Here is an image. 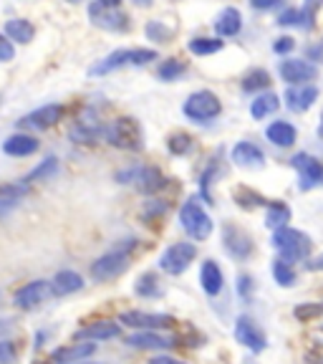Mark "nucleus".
<instances>
[{
    "instance_id": "f257e3e1",
    "label": "nucleus",
    "mask_w": 323,
    "mask_h": 364,
    "mask_svg": "<svg viewBox=\"0 0 323 364\" xmlns=\"http://www.w3.org/2000/svg\"><path fill=\"white\" fill-rule=\"evenodd\" d=\"M270 245L278 250V258H283L288 263H301L308 261V256H311L313 240L303 230H298V228L285 225L280 230H273Z\"/></svg>"
},
{
    "instance_id": "f03ea898",
    "label": "nucleus",
    "mask_w": 323,
    "mask_h": 364,
    "mask_svg": "<svg viewBox=\"0 0 323 364\" xmlns=\"http://www.w3.org/2000/svg\"><path fill=\"white\" fill-rule=\"evenodd\" d=\"M104 136H106L109 144H114V147L119 149H129V152H139L144 147L142 129H139L136 119H131V117H121V119L111 122L104 129Z\"/></svg>"
},
{
    "instance_id": "7ed1b4c3",
    "label": "nucleus",
    "mask_w": 323,
    "mask_h": 364,
    "mask_svg": "<svg viewBox=\"0 0 323 364\" xmlns=\"http://www.w3.org/2000/svg\"><path fill=\"white\" fill-rule=\"evenodd\" d=\"M180 223L185 228V233L192 240H207L212 235V218L204 213V208L199 205L197 198H190L187 203L182 205Z\"/></svg>"
},
{
    "instance_id": "20e7f679",
    "label": "nucleus",
    "mask_w": 323,
    "mask_h": 364,
    "mask_svg": "<svg viewBox=\"0 0 323 364\" xmlns=\"http://www.w3.org/2000/svg\"><path fill=\"white\" fill-rule=\"evenodd\" d=\"M182 112H185V117H187V119L197 122V124H204V122H212V119H217V117H220L222 104H220V99L212 94V91H195L192 97H187V102H185Z\"/></svg>"
},
{
    "instance_id": "39448f33",
    "label": "nucleus",
    "mask_w": 323,
    "mask_h": 364,
    "mask_svg": "<svg viewBox=\"0 0 323 364\" xmlns=\"http://www.w3.org/2000/svg\"><path fill=\"white\" fill-rule=\"evenodd\" d=\"M235 339H238V344H243V347L250 349L253 354H261L268 349L265 331H263L261 324H258L253 316H248V314H240V316L235 318Z\"/></svg>"
},
{
    "instance_id": "423d86ee",
    "label": "nucleus",
    "mask_w": 323,
    "mask_h": 364,
    "mask_svg": "<svg viewBox=\"0 0 323 364\" xmlns=\"http://www.w3.org/2000/svg\"><path fill=\"white\" fill-rule=\"evenodd\" d=\"M290 165L298 170V188H301L303 193L323 185V159L313 157V154H308V152H298L290 157Z\"/></svg>"
},
{
    "instance_id": "0eeeda50",
    "label": "nucleus",
    "mask_w": 323,
    "mask_h": 364,
    "mask_svg": "<svg viewBox=\"0 0 323 364\" xmlns=\"http://www.w3.org/2000/svg\"><path fill=\"white\" fill-rule=\"evenodd\" d=\"M197 258V248L192 243H175L162 253L159 258V268L167 271L170 276H180L190 268V263Z\"/></svg>"
},
{
    "instance_id": "6e6552de",
    "label": "nucleus",
    "mask_w": 323,
    "mask_h": 364,
    "mask_svg": "<svg viewBox=\"0 0 323 364\" xmlns=\"http://www.w3.org/2000/svg\"><path fill=\"white\" fill-rule=\"evenodd\" d=\"M154 58H157V53L147 51V48H134V51H114V53H109L102 63H97V66L91 68V76L109 74V71L124 66V63H136V66H142V63H149V61H154Z\"/></svg>"
},
{
    "instance_id": "1a4fd4ad",
    "label": "nucleus",
    "mask_w": 323,
    "mask_h": 364,
    "mask_svg": "<svg viewBox=\"0 0 323 364\" xmlns=\"http://www.w3.org/2000/svg\"><path fill=\"white\" fill-rule=\"evenodd\" d=\"M119 324L131 326L136 331H159L175 326V318L170 314H147V311H124L119 316Z\"/></svg>"
},
{
    "instance_id": "9d476101",
    "label": "nucleus",
    "mask_w": 323,
    "mask_h": 364,
    "mask_svg": "<svg viewBox=\"0 0 323 364\" xmlns=\"http://www.w3.org/2000/svg\"><path fill=\"white\" fill-rule=\"evenodd\" d=\"M126 266H129V256L126 253H119V250L116 253H106V256L97 258V261L91 263V279L104 284V281L121 276L126 271Z\"/></svg>"
},
{
    "instance_id": "9b49d317",
    "label": "nucleus",
    "mask_w": 323,
    "mask_h": 364,
    "mask_svg": "<svg viewBox=\"0 0 323 364\" xmlns=\"http://www.w3.org/2000/svg\"><path fill=\"white\" fill-rule=\"evenodd\" d=\"M222 245H225V250L230 253L233 258H238V261H245V258L253 256V238H250L248 233H245L243 228L233 225V223H227L225 228H222Z\"/></svg>"
},
{
    "instance_id": "f8f14e48",
    "label": "nucleus",
    "mask_w": 323,
    "mask_h": 364,
    "mask_svg": "<svg viewBox=\"0 0 323 364\" xmlns=\"http://www.w3.org/2000/svg\"><path fill=\"white\" fill-rule=\"evenodd\" d=\"M278 71L280 79L290 86H303L318 76V68L313 63H308L306 58H285V61H280Z\"/></svg>"
},
{
    "instance_id": "ddd939ff",
    "label": "nucleus",
    "mask_w": 323,
    "mask_h": 364,
    "mask_svg": "<svg viewBox=\"0 0 323 364\" xmlns=\"http://www.w3.org/2000/svg\"><path fill=\"white\" fill-rule=\"evenodd\" d=\"M51 294H53V284H48V281H31V284H26L18 291L13 301H16L18 309H35Z\"/></svg>"
},
{
    "instance_id": "4468645a",
    "label": "nucleus",
    "mask_w": 323,
    "mask_h": 364,
    "mask_svg": "<svg viewBox=\"0 0 323 364\" xmlns=\"http://www.w3.org/2000/svg\"><path fill=\"white\" fill-rule=\"evenodd\" d=\"M89 16H91V21H94V26H99V28H106V31H124L126 28L124 13H119L116 8L102 6L99 0L89 8Z\"/></svg>"
},
{
    "instance_id": "2eb2a0df",
    "label": "nucleus",
    "mask_w": 323,
    "mask_h": 364,
    "mask_svg": "<svg viewBox=\"0 0 323 364\" xmlns=\"http://www.w3.org/2000/svg\"><path fill=\"white\" fill-rule=\"evenodd\" d=\"M61 117H63L61 104H45V107L35 109L33 114H28L26 119H21V124L33 127V129H48V127H53L56 122H61Z\"/></svg>"
},
{
    "instance_id": "dca6fc26",
    "label": "nucleus",
    "mask_w": 323,
    "mask_h": 364,
    "mask_svg": "<svg viewBox=\"0 0 323 364\" xmlns=\"http://www.w3.org/2000/svg\"><path fill=\"white\" fill-rule=\"evenodd\" d=\"M94 352H97V344L81 339V344H68V347L56 349V352L51 354V362L53 364H79L81 359L91 357Z\"/></svg>"
},
{
    "instance_id": "f3484780",
    "label": "nucleus",
    "mask_w": 323,
    "mask_h": 364,
    "mask_svg": "<svg viewBox=\"0 0 323 364\" xmlns=\"http://www.w3.org/2000/svg\"><path fill=\"white\" fill-rule=\"evenodd\" d=\"M265 136H268V142H273L275 147L285 149V147H293L295 144V139H298V129H295L290 122L278 119V122H270V124H268Z\"/></svg>"
},
{
    "instance_id": "a211bd4d",
    "label": "nucleus",
    "mask_w": 323,
    "mask_h": 364,
    "mask_svg": "<svg viewBox=\"0 0 323 364\" xmlns=\"http://www.w3.org/2000/svg\"><path fill=\"white\" fill-rule=\"evenodd\" d=\"M233 162L238 167H263L265 165V154L258 144L253 142H238L233 147Z\"/></svg>"
},
{
    "instance_id": "6ab92c4d",
    "label": "nucleus",
    "mask_w": 323,
    "mask_h": 364,
    "mask_svg": "<svg viewBox=\"0 0 323 364\" xmlns=\"http://www.w3.org/2000/svg\"><path fill=\"white\" fill-rule=\"evenodd\" d=\"M119 324L114 321H94V324L84 326V329L76 331V339L84 341H106V339H116L119 336Z\"/></svg>"
},
{
    "instance_id": "aec40b11",
    "label": "nucleus",
    "mask_w": 323,
    "mask_h": 364,
    "mask_svg": "<svg viewBox=\"0 0 323 364\" xmlns=\"http://www.w3.org/2000/svg\"><path fill=\"white\" fill-rule=\"evenodd\" d=\"M175 341L172 336H162L157 331H136L126 339V344L134 349H170L175 347Z\"/></svg>"
},
{
    "instance_id": "412c9836",
    "label": "nucleus",
    "mask_w": 323,
    "mask_h": 364,
    "mask_svg": "<svg viewBox=\"0 0 323 364\" xmlns=\"http://www.w3.org/2000/svg\"><path fill=\"white\" fill-rule=\"evenodd\" d=\"M199 284H202V291L207 296H217L225 286V276H222L220 266L215 261H204L202 268H199Z\"/></svg>"
},
{
    "instance_id": "4be33fe9",
    "label": "nucleus",
    "mask_w": 323,
    "mask_h": 364,
    "mask_svg": "<svg viewBox=\"0 0 323 364\" xmlns=\"http://www.w3.org/2000/svg\"><path fill=\"white\" fill-rule=\"evenodd\" d=\"M316 99H318L316 86H303V89L288 86V91H285V102H288V109H293V112H306V109L313 107Z\"/></svg>"
},
{
    "instance_id": "5701e85b",
    "label": "nucleus",
    "mask_w": 323,
    "mask_h": 364,
    "mask_svg": "<svg viewBox=\"0 0 323 364\" xmlns=\"http://www.w3.org/2000/svg\"><path fill=\"white\" fill-rule=\"evenodd\" d=\"M134 182L144 195H154L165 188L167 180L162 175V170H157V167H144V170H134Z\"/></svg>"
},
{
    "instance_id": "b1692460",
    "label": "nucleus",
    "mask_w": 323,
    "mask_h": 364,
    "mask_svg": "<svg viewBox=\"0 0 323 364\" xmlns=\"http://www.w3.org/2000/svg\"><path fill=\"white\" fill-rule=\"evenodd\" d=\"M3 152L11 157H28V154L38 152V139L31 134H13L3 142Z\"/></svg>"
},
{
    "instance_id": "393cba45",
    "label": "nucleus",
    "mask_w": 323,
    "mask_h": 364,
    "mask_svg": "<svg viewBox=\"0 0 323 364\" xmlns=\"http://www.w3.org/2000/svg\"><path fill=\"white\" fill-rule=\"evenodd\" d=\"M240 28H243V16H240L238 8H225V11L217 16L215 31L222 38H233V36L240 33Z\"/></svg>"
},
{
    "instance_id": "a878e982",
    "label": "nucleus",
    "mask_w": 323,
    "mask_h": 364,
    "mask_svg": "<svg viewBox=\"0 0 323 364\" xmlns=\"http://www.w3.org/2000/svg\"><path fill=\"white\" fill-rule=\"evenodd\" d=\"M84 289V279L76 271H58L53 279V294L56 296H68Z\"/></svg>"
},
{
    "instance_id": "bb28decb",
    "label": "nucleus",
    "mask_w": 323,
    "mask_h": 364,
    "mask_svg": "<svg viewBox=\"0 0 323 364\" xmlns=\"http://www.w3.org/2000/svg\"><path fill=\"white\" fill-rule=\"evenodd\" d=\"M290 208L283 203V200H273V203H268V215H265V225L270 228V230H280V228H285L290 223Z\"/></svg>"
},
{
    "instance_id": "cd10ccee",
    "label": "nucleus",
    "mask_w": 323,
    "mask_h": 364,
    "mask_svg": "<svg viewBox=\"0 0 323 364\" xmlns=\"http://www.w3.org/2000/svg\"><path fill=\"white\" fill-rule=\"evenodd\" d=\"M278 107H280L278 97H275L273 91H268V94H261V97L253 99V104H250V114H253V119H265V117H270Z\"/></svg>"
},
{
    "instance_id": "c85d7f7f",
    "label": "nucleus",
    "mask_w": 323,
    "mask_h": 364,
    "mask_svg": "<svg viewBox=\"0 0 323 364\" xmlns=\"http://www.w3.org/2000/svg\"><path fill=\"white\" fill-rule=\"evenodd\" d=\"M6 33L11 41H21V43H31L35 36V28L31 26L28 21H23V18H13V21L6 23Z\"/></svg>"
},
{
    "instance_id": "c756f323",
    "label": "nucleus",
    "mask_w": 323,
    "mask_h": 364,
    "mask_svg": "<svg viewBox=\"0 0 323 364\" xmlns=\"http://www.w3.org/2000/svg\"><path fill=\"white\" fill-rule=\"evenodd\" d=\"M270 273H273V279H275V284L283 286V289H290V286H295L293 266H290L288 261H283V258H275V261L270 263Z\"/></svg>"
},
{
    "instance_id": "7c9ffc66",
    "label": "nucleus",
    "mask_w": 323,
    "mask_h": 364,
    "mask_svg": "<svg viewBox=\"0 0 323 364\" xmlns=\"http://www.w3.org/2000/svg\"><path fill=\"white\" fill-rule=\"evenodd\" d=\"M134 291L142 296V299H157V296H162V286H159V281H157L154 273H144V276H139V279H136Z\"/></svg>"
},
{
    "instance_id": "2f4dec72",
    "label": "nucleus",
    "mask_w": 323,
    "mask_h": 364,
    "mask_svg": "<svg viewBox=\"0 0 323 364\" xmlns=\"http://www.w3.org/2000/svg\"><path fill=\"white\" fill-rule=\"evenodd\" d=\"M268 86H270V74L265 68H253L243 79V91H263Z\"/></svg>"
},
{
    "instance_id": "473e14b6",
    "label": "nucleus",
    "mask_w": 323,
    "mask_h": 364,
    "mask_svg": "<svg viewBox=\"0 0 323 364\" xmlns=\"http://www.w3.org/2000/svg\"><path fill=\"white\" fill-rule=\"evenodd\" d=\"M235 203L245 210H253V208H261V205H268V200L263 198L261 193H253L250 188H238L235 190Z\"/></svg>"
},
{
    "instance_id": "72a5a7b5",
    "label": "nucleus",
    "mask_w": 323,
    "mask_h": 364,
    "mask_svg": "<svg viewBox=\"0 0 323 364\" xmlns=\"http://www.w3.org/2000/svg\"><path fill=\"white\" fill-rule=\"evenodd\" d=\"M222 48V41L220 38H192L190 41V51L195 56H212Z\"/></svg>"
},
{
    "instance_id": "f704fd0d",
    "label": "nucleus",
    "mask_w": 323,
    "mask_h": 364,
    "mask_svg": "<svg viewBox=\"0 0 323 364\" xmlns=\"http://www.w3.org/2000/svg\"><path fill=\"white\" fill-rule=\"evenodd\" d=\"M293 316L298 318V321H313V318L323 316V301H306V304H298V306L293 309Z\"/></svg>"
},
{
    "instance_id": "c9c22d12",
    "label": "nucleus",
    "mask_w": 323,
    "mask_h": 364,
    "mask_svg": "<svg viewBox=\"0 0 323 364\" xmlns=\"http://www.w3.org/2000/svg\"><path fill=\"white\" fill-rule=\"evenodd\" d=\"M167 147H170L172 154H187L190 149H192V136L187 134V132H175V134L167 139Z\"/></svg>"
},
{
    "instance_id": "e433bc0d",
    "label": "nucleus",
    "mask_w": 323,
    "mask_h": 364,
    "mask_svg": "<svg viewBox=\"0 0 323 364\" xmlns=\"http://www.w3.org/2000/svg\"><path fill=\"white\" fill-rule=\"evenodd\" d=\"M185 74V63L180 58H167L162 66H159V79L162 81H175L177 76Z\"/></svg>"
},
{
    "instance_id": "4c0bfd02",
    "label": "nucleus",
    "mask_w": 323,
    "mask_h": 364,
    "mask_svg": "<svg viewBox=\"0 0 323 364\" xmlns=\"http://www.w3.org/2000/svg\"><path fill=\"white\" fill-rule=\"evenodd\" d=\"M56 170H58V159H56V157H48V159H45V162H43V165H38L33 172H31L28 177H26V182L45 180V177H51Z\"/></svg>"
},
{
    "instance_id": "58836bf2",
    "label": "nucleus",
    "mask_w": 323,
    "mask_h": 364,
    "mask_svg": "<svg viewBox=\"0 0 323 364\" xmlns=\"http://www.w3.org/2000/svg\"><path fill=\"white\" fill-rule=\"evenodd\" d=\"M147 36L152 41H157V43H167V41L172 38V28H167V26H162L159 21H152L147 26Z\"/></svg>"
},
{
    "instance_id": "ea45409f",
    "label": "nucleus",
    "mask_w": 323,
    "mask_h": 364,
    "mask_svg": "<svg viewBox=\"0 0 323 364\" xmlns=\"http://www.w3.org/2000/svg\"><path fill=\"white\" fill-rule=\"evenodd\" d=\"M323 6V0H306V6L301 8V26L303 28H311L313 23V18H316V11Z\"/></svg>"
},
{
    "instance_id": "a19ab883",
    "label": "nucleus",
    "mask_w": 323,
    "mask_h": 364,
    "mask_svg": "<svg viewBox=\"0 0 323 364\" xmlns=\"http://www.w3.org/2000/svg\"><path fill=\"white\" fill-rule=\"evenodd\" d=\"M18 357L16 352V344L13 341H6V339H0V364H13Z\"/></svg>"
},
{
    "instance_id": "79ce46f5",
    "label": "nucleus",
    "mask_w": 323,
    "mask_h": 364,
    "mask_svg": "<svg viewBox=\"0 0 323 364\" xmlns=\"http://www.w3.org/2000/svg\"><path fill=\"white\" fill-rule=\"evenodd\" d=\"M295 48V41L290 38V36H280V38H275V43H273V51L278 53V56H285V53H290Z\"/></svg>"
},
{
    "instance_id": "37998d69",
    "label": "nucleus",
    "mask_w": 323,
    "mask_h": 364,
    "mask_svg": "<svg viewBox=\"0 0 323 364\" xmlns=\"http://www.w3.org/2000/svg\"><path fill=\"white\" fill-rule=\"evenodd\" d=\"M278 26H301V11L288 8L285 13H280V16H278Z\"/></svg>"
},
{
    "instance_id": "c03bdc74",
    "label": "nucleus",
    "mask_w": 323,
    "mask_h": 364,
    "mask_svg": "<svg viewBox=\"0 0 323 364\" xmlns=\"http://www.w3.org/2000/svg\"><path fill=\"white\" fill-rule=\"evenodd\" d=\"M16 51H13V43L6 38V36H0V61H13Z\"/></svg>"
},
{
    "instance_id": "a18cd8bd",
    "label": "nucleus",
    "mask_w": 323,
    "mask_h": 364,
    "mask_svg": "<svg viewBox=\"0 0 323 364\" xmlns=\"http://www.w3.org/2000/svg\"><path fill=\"white\" fill-rule=\"evenodd\" d=\"M238 294L243 296V299H248L250 294H253V279L250 276H238Z\"/></svg>"
},
{
    "instance_id": "49530a36",
    "label": "nucleus",
    "mask_w": 323,
    "mask_h": 364,
    "mask_svg": "<svg viewBox=\"0 0 323 364\" xmlns=\"http://www.w3.org/2000/svg\"><path fill=\"white\" fill-rule=\"evenodd\" d=\"M306 364H323V344H313V349H308Z\"/></svg>"
},
{
    "instance_id": "de8ad7c7",
    "label": "nucleus",
    "mask_w": 323,
    "mask_h": 364,
    "mask_svg": "<svg viewBox=\"0 0 323 364\" xmlns=\"http://www.w3.org/2000/svg\"><path fill=\"white\" fill-rule=\"evenodd\" d=\"M306 271H313V273H321L323 271V253H318L316 258H308V261H306Z\"/></svg>"
},
{
    "instance_id": "09e8293b",
    "label": "nucleus",
    "mask_w": 323,
    "mask_h": 364,
    "mask_svg": "<svg viewBox=\"0 0 323 364\" xmlns=\"http://www.w3.org/2000/svg\"><path fill=\"white\" fill-rule=\"evenodd\" d=\"M280 0H250V6L253 8H261V11H265V8H273V6H278Z\"/></svg>"
},
{
    "instance_id": "8fccbe9b",
    "label": "nucleus",
    "mask_w": 323,
    "mask_h": 364,
    "mask_svg": "<svg viewBox=\"0 0 323 364\" xmlns=\"http://www.w3.org/2000/svg\"><path fill=\"white\" fill-rule=\"evenodd\" d=\"M149 364H185V362H180V359H175V357H154Z\"/></svg>"
},
{
    "instance_id": "3c124183",
    "label": "nucleus",
    "mask_w": 323,
    "mask_h": 364,
    "mask_svg": "<svg viewBox=\"0 0 323 364\" xmlns=\"http://www.w3.org/2000/svg\"><path fill=\"white\" fill-rule=\"evenodd\" d=\"M11 329H13V321H11V318H6V321H0V336L8 334Z\"/></svg>"
},
{
    "instance_id": "603ef678",
    "label": "nucleus",
    "mask_w": 323,
    "mask_h": 364,
    "mask_svg": "<svg viewBox=\"0 0 323 364\" xmlns=\"http://www.w3.org/2000/svg\"><path fill=\"white\" fill-rule=\"evenodd\" d=\"M102 6H109V8H116V6H121V0H99Z\"/></svg>"
},
{
    "instance_id": "864d4df0",
    "label": "nucleus",
    "mask_w": 323,
    "mask_h": 364,
    "mask_svg": "<svg viewBox=\"0 0 323 364\" xmlns=\"http://www.w3.org/2000/svg\"><path fill=\"white\" fill-rule=\"evenodd\" d=\"M321 134H323V112H321Z\"/></svg>"
}]
</instances>
